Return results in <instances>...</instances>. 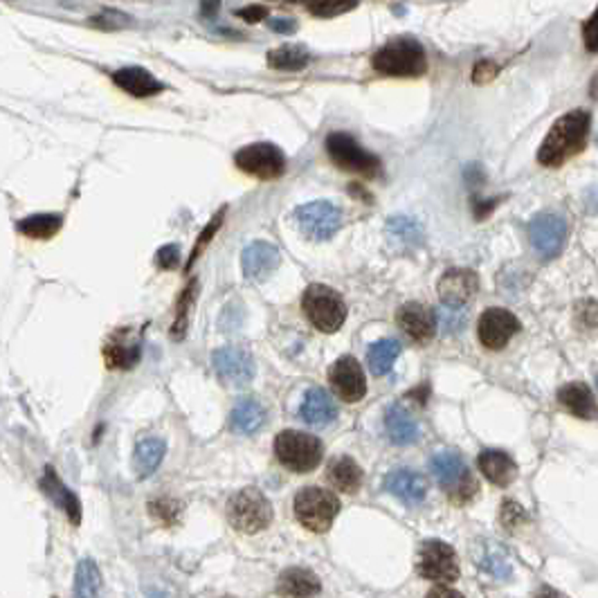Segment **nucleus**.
I'll use <instances>...</instances> for the list:
<instances>
[{
	"instance_id": "f257e3e1",
	"label": "nucleus",
	"mask_w": 598,
	"mask_h": 598,
	"mask_svg": "<svg viewBox=\"0 0 598 598\" xmlns=\"http://www.w3.org/2000/svg\"><path fill=\"white\" fill-rule=\"evenodd\" d=\"M590 124L592 119L587 110H572L556 119L537 151V163L549 169L563 167L569 158L578 155L587 146Z\"/></svg>"
},
{
	"instance_id": "f03ea898",
	"label": "nucleus",
	"mask_w": 598,
	"mask_h": 598,
	"mask_svg": "<svg viewBox=\"0 0 598 598\" xmlns=\"http://www.w3.org/2000/svg\"><path fill=\"white\" fill-rule=\"evenodd\" d=\"M376 72L388 77H421L427 70V57L423 45L412 36H398L371 57Z\"/></svg>"
},
{
	"instance_id": "7ed1b4c3",
	"label": "nucleus",
	"mask_w": 598,
	"mask_h": 598,
	"mask_svg": "<svg viewBox=\"0 0 598 598\" xmlns=\"http://www.w3.org/2000/svg\"><path fill=\"white\" fill-rule=\"evenodd\" d=\"M302 311L306 320L322 333H335L347 320V304L333 288L311 284L302 295Z\"/></svg>"
},
{
	"instance_id": "20e7f679",
	"label": "nucleus",
	"mask_w": 598,
	"mask_h": 598,
	"mask_svg": "<svg viewBox=\"0 0 598 598\" xmlns=\"http://www.w3.org/2000/svg\"><path fill=\"white\" fill-rule=\"evenodd\" d=\"M430 471L448 498L457 504H463L477 493V481L463 457L454 450H444L430 459Z\"/></svg>"
},
{
	"instance_id": "39448f33",
	"label": "nucleus",
	"mask_w": 598,
	"mask_h": 598,
	"mask_svg": "<svg viewBox=\"0 0 598 598\" xmlns=\"http://www.w3.org/2000/svg\"><path fill=\"white\" fill-rule=\"evenodd\" d=\"M275 454L279 463L293 472H311L320 466L324 445L317 436L299 430H284L275 439Z\"/></svg>"
},
{
	"instance_id": "423d86ee",
	"label": "nucleus",
	"mask_w": 598,
	"mask_h": 598,
	"mask_svg": "<svg viewBox=\"0 0 598 598\" xmlns=\"http://www.w3.org/2000/svg\"><path fill=\"white\" fill-rule=\"evenodd\" d=\"M338 495L331 491L308 486L295 495V518L302 527H306L313 533H326L333 527V519L340 513Z\"/></svg>"
},
{
	"instance_id": "0eeeda50",
	"label": "nucleus",
	"mask_w": 598,
	"mask_h": 598,
	"mask_svg": "<svg viewBox=\"0 0 598 598\" xmlns=\"http://www.w3.org/2000/svg\"><path fill=\"white\" fill-rule=\"evenodd\" d=\"M228 519L237 531L259 533L273 522V506L268 498L257 489H243L228 501Z\"/></svg>"
},
{
	"instance_id": "6e6552de",
	"label": "nucleus",
	"mask_w": 598,
	"mask_h": 598,
	"mask_svg": "<svg viewBox=\"0 0 598 598\" xmlns=\"http://www.w3.org/2000/svg\"><path fill=\"white\" fill-rule=\"evenodd\" d=\"M326 154L340 169L356 173V176L374 178L380 173V160L362 149L349 133H331L326 137Z\"/></svg>"
},
{
	"instance_id": "1a4fd4ad",
	"label": "nucleus",
	"mask_w": 598,
	"mask_h": 598,
	"mask_svg": "<svg viewBox=\"0 0 598 598\" xmlns=\"http://www.w3.org/2000/svg\"><path fill=\"white\" fill-rule=\"evenodd\" d=\"M234 163L243 173L259 181H275L286 172V155L270 142H255V145L243 146L234 155Z\"/></svg>"
},
{
	"instance_id": "9d476101",
	"label": "nucleus",
	"mask_w": 598,
	"mask_h": 598,
	"mask_svg": "<svg viewBox=\"0 0 598 598\" xmlns=\"http://www.w3.org/2000/svg\"><path fill=\"white\" fill-rule=\"evenodd\" d=\"M418 574L434 583H454L459 578L457 551L444 540H425L418 549Z\"/></svg>"
},
{
	"instance_id": "9b49d317",
	"label": "nucleus",
	"mask_w": 598,
	"mask_h": 598,
	"mask_svg": "<svg viewBox=\"0 0 598 598\" xmlns=\"http://www.w3.org/2000/svg\"><path fill=\"white\" fill-rule=\"evenodd\" d=\"M299 229L313 241H326L342 225V210L329 201H313L295 210Z\"/></svg>"
},
{
	"instance_id": "f8f14e48",
	"label": "nucleus",
	"mask_w": 598,
	"mask_h": 598,
	"mask_svg": "<svg viewBox=\"0 0 598 598\" xmlns=\"http://www.w3.org/2000/svg\"><path fill=\"white\" fill-rule=\"evenodd\" d=\"M211 365H214L219 378L225 385H232V388H246L255 380L257 374L255 358L241 347L216 349L214 356H211Z\"/></svg>"
},
{
	"instance_id": "ddd939ff",
	"label": "nucleus",
	"mask_w": 598,
	"mask_h": 598,
	"mask_svg": "<svg viewBox=\"0 0 598 598\" xmlns=\"http://www.w3.org/2000/svg\"><path fill=\"white\" fill-rule=\"evenodd\" d=\"M528 238L540 259H556L565 248L567 223L558 214H540L528 223Z\"/></svg>"
},
{
	"instance_id": "4468645a",
	"label": "nucleus",
	"mask_w": 598,
	"mask_h": 598,
	"mask_svg": "<svg viewBox=\"0 0 598 598\" xmlns=\"http://www.w3.org/2000/svg\"><path fill=\"white\" fill-rule=\"evenodd\" d=\"M329 383L333 388L335 397L344 403H358L367 394V378L360 362L353 356H342L335 360L329 369Z\"/></svg>"
},
{
	"instance_id": "2eb2a0df",
	"label": "nucleus",
	"mask_w": 598,
	"mask_h": 598,
	"mask_svg": "<svg viewBox=\"0 0 598 598\" xmlns=\"http://www.w3.org/2000/svg\"><path fill=\"white\" fill-rule=\"evenodd\" d=\"M519 331L518 317L506 308H489L481 313L480 324H477V335L480 342L491 351H501L510 342L515 333Z\"/></svg>"
},
{
	"instance_id": "dca6fc26",
	"label": "nucleus",
	"mask_w": 598,
	"mask_h": 598,
	"mask_svg": "<svg viewBox=\"0 0 598 598\" xmlns=\"http://www.w3.org/2000/svg\"><path fill=\"white\" fill-rule=\"evenodd\" d=\"M397 322L407 338H412L416 344H427L436 335V313L427 308L425 304L407 302L398 308Z\"/></svg>"
},
{
	"instance_id": "f3484780",
	"label": "nucleus",
	"mask_w": 598,
	"mask_h": 598,
	"mask_svg": "<svg viewBox=\"0 0 598 598\" xmlns=\"http://www.w3.org/2000/svg\"><path fill=\"white\" fill-rule=\"evenodd\" d=\"M439 299L444 306L463 308L480 291V277L468 268H450L444 277L439 279Z\"/></svg>"
},
{
	"instance_id": "a211bd4d",
	"label": "nucleus",
	"mask_w": 598,
	"mask_h": 598,
	"mask_svg": "<svg viewBox=\"0 0 598 598\" xmlns=\"http://www.w3.org/2000/svg\"><path fill=\"white\" fill-rule=\"evenodd\" d=\"M140 335L133 329L115 331L108 342L104 344V360L110 369H131L140 360Z\"/></svg>"
},
{
	"instance_id": "6ab92c4d",
	"label": "nucleus",
	"mask_w": 598,
	"mask_h": 598,
	"mask_svg": "<svg viewBox=\"0 0 598 598\" xmlns=\"http://www.w3.org/2000/svg\"><path fill=\"white\" fill-rule=\"evenodd\" d=\"M282 264V255H279L277 246L268 241H255L250 246H246L241 255V266L243 275L250 282H264L268 279L275 270Z\"/></svg>"
},
{
	"instance_id": "aec40b11",
	"label": "nucleus",
	"mask_w": 598,
	"mask_h": 598,
	"mask_svg": "<svg viewBox=\"0 0 598 598\" xmlns=\"http://www.w3.org/2000/svg\"><path fill=\"white\" fill-rule=\"evenodd\" d=\"M385 238L388 246L397 252H412L423 246L425 241V232L423 225L416 219L405 214H397L385 223Z\"/></svg>"
},
{
	"instance_id": "412c9836",
	"label": "nucleus",
	"mask_w": 598,
	"mask_h": 598,
	"mask_svg": "<svg viewBox=\"0 0 598 598\" xmlns=\"http://www.w3.org/2000/svg\"><path fill=\"white\" fill-rule=\"evenodd\" d=\"M385 491L398 498L403 504L418 506L427 495V481L423 475L409 471V468H398L385 477Z\"/></svg>"
},
{
	"instance_id": "4be33fe9",
	"label": "nucleus",
	"mask_w": 598,
	"mask_h": 598,
	"mask_svg": "<svg viewBox=\"0 0 598 598\" xmlns=\"http://www.w3.org/2000/svg\"><path fill=\"white\" fill-rule=\"evenodd\" d=\"M299 416L304 423L313 427H324L329 423L335 421L338 416V407H335L333 398L329 397V392L322 388H311L304 394L302 405H299Z\"/></svg>"
},
{
	"instance_id": "5701e85b",
	"label": "nucleus",
	"mask_w": 598,
	"mask_h": 598,
	"mask_svg": "<svg viewBox=\"0 0 598 598\" xmlns=\"http://www.w3.org/2000/svg\"><path fill=\"white\" fill-rule=\"evenodd\" d=\"M385 430H388L389 441L397 445H412L421 436L418 421L400 403H392L385 412Z\"/></svg>"
},
{
	"instance_id": "b1692460",
	"label": "nucleus",
	"mask_w": 598,
	"mask_h": 598,
	"mask_svg": "<svg viewBox=\"0 0 598 598\" xmlns=\"http://www.w3.org/2000/svg\"><path fill=\"white\" fill-rule=\"evenodd\" d=\"M558 403L576 418H585V421L598 418V403L594 392L585 383H567L565 388H560Z\"/></svg>"
},
{
	"instance_id": "393cba45",
	"label": "nucleus",
	"mask_w": 598,
	"mask_h": 598,
	"mask_svg": "<svg viewBox=\"0 0 598 598\" xmlns=\"http://www.w3.org/2000/svg\"><path fill=\"white\" fill-rule=\"evenodd\" d=\"M113 81L117 89L126 90V93L133 95V98H151V95L163 93V89H164V86L160 84V81L155 79L149 70H145V68H137V66L115 70Z\"/></svg>"
},
{
	"instance_id": "a878e982",
	"label": "nucleus",
	"mask_w": 598,
	"mask_h": 598,
	"mask_svg": "<svg viewBox=\"0 0 598 598\" xmlns=\"http://www.w3.org/2000/svg\"><path fill=\"white\" fill-rule=\"evenodd\" d=\"M320 592L322 585L311 569L291 567L277 581V594L282 598H313Z\"/></svg>"
},
{
	"instance_id": "bb28decb",
	"label": "nucleus",
	"mask_w": 598,
	"mask_h": 598,
	"mask_svg": "<svg viewBox=\"0 0 598 598\" xmlns=\"http://www.w3.org/2000/svg\"><path fill=\"white\" fill-rule=\"evenodd\" d=\"M41 489H43L45 495H48V498L52 500L54 504H57L59 509H61L63 513L68 515L70 524L79 527V522H81V501L75 493H72V491H68L66 486H63V481L59 480L57 472H54L52 468H45V475H43V480H41Z\"/></svg>"
},
{
	"instance_id": "cd10ccee",
	"label": "nucleus",
	"mask_w": 598,
	"mask_h": 598,
	"mask_svg": "<svg viewBox=\"0 0 598 598\" xmlns=\"http://www.w3.org/2000/svg\"><path fill=\"white\" fill-rule=\"evenodd\" d=\"M477 466L484 472L486 480L495 486H509L518 477V466L501 450H484L477 459Z\"/></svg>"
},
{
	"instance_id": "c85d7f7f",
	"label": "nucleus",
	"mask_w": 598,
	"mask_h": 598,
	"mask_svg": "<svg viewBox=\"0 0 598 598\" xmlns=\"http://www.w3.org/2000/svg\"><path fill=\"white\" fill-rule=\"evenodd\" d=\"M331 484L340 491V493H358L362 486V468L353 462L351 457H335L333 462L329 463V472H326Z\"/></svg>"
},
{
	"instance_id": "c756f323",
	"label": "nucleus",
	"mask_w": 598,
	"mask_h": 598,
	"mask_svg": "<svg viewBox=\"0 0 598 598\" xmlns=\"http://www.w3.org/2000/svg\"><path fill=\"white\" fill-rule=\"evenodd\" d=\"M164 453H167V444L163 439L151 436V439L140 441L135 445V453H133V471H135V475L140 480L154 475L160 463H163Z\"/></svg>"
},
{
	"instance_id": "7c9ffc66",
	"label": "nucleus",
	"mask_w": 598,
	"mask_h": 598,
	"mask_svg": "<svg viewBox=\"0 0 598 598\" xmlns=\"http://www.w3.org/2000/svg\"><path fill=\"white\" fill-rule=\"evenodd\" d=\"M229 421H232L234 430L241 434H255L266 423V409L257 398L246 397L234 405Z\"/></svg>"
},
{
	"instance_id": "2f4dec72",
	"label": "nucleus",
	"mask_w": 598,
	"mask_h": 598,
	"mask_svg": "<svg viewBox=\"0 0 598 598\" xmlns=\"http://www.w3.org/2000/svg\"><path fill=\"white\" fill-rule=\"evenodd\" d=\"M400 351H403V347H400L398 340L394 338H385V340H378L376 344H371L369 351H367V362H369V369L374 376H385L392 371L394 362L398 360Z\"/></svg>"
},
{
	"instance_id": "473e14b6",
	"label": "nucleus",
	"mask_w": 598,
	"mask_h": 598,
	"mask_svg": "<svg viewBox=\"0 0 598 598\" xmlns=\"http://www.w3.org/2000/svg\"><path fill=\"white\" fill-rule=\"evenodd\" d=\"M61 214H32L27 219L18 220L16 229L30 238H50L61 229Z\"/></svg>"
},
{
	"instance_id": "72a5a7b5",
	"label": "nucleus",
	"mask_w": 598,
	"mask_h": 598,
	"mask_svg": "<svg viewBox=\"0 0 598 598\" xmlns=\"http://www.w3.org/2000/svg\"><path fill=\"white\" fill-rule=\"evenodd\" d=\"M101 574L93 558H84L77 565L75 598H99Z\"/></svg>"
},
{
	"instance_id": "f704fd0d",
	"label": "nucleus",
	"mask_w": 598,
	"mask_h": 598,
	"mask_svg": "<svg viewBox=\"0 0 598 598\" xmlns=\"http://www.w3.org/2000/svg\"><path fill=\"white\" fill-rule=\"evenodd\" d=\"M311 61V54L302 45H282L268 54V66L275 70H302Z\"/></svg>"
},
{
	"instance_id": "c9c22d12",
	"label": "nucleus",
	"mask_w": 598,
	"mask_h": 598,
	"mask_svg": "<svg viewBox=\"0 0 598 598\" xmlns=\"http://www.w3.org/2000/svg\"><path fill=\"white\" fill-rule=\"evenodd\" d=\"M477 565H480L484 572H489L491 576L500 578V581H504V578L510 576L509 558H506L504 551L498 549L493 542H489V545L481 547V556L477 558Z\"/></svg>"
},
{
	"instance_id": "e433bc0d",
	"label": "nucleus",
	"mask_w": 598,
	"mask_h": 598,
	"mask_svg": "<svg viewBox=\"0 0 598 598\" xmlns=\"http://www.w3.org/2000/svg\"><path fill=\"white\" fill-rule=\"evenodd\" d=\"M196 295H199V282H192L190 286L185 288V293H182L181 299H178L176 322H173V329H172V335H173V338L181 340L182 335H185V331H187V322H190L192 304H194Z\"/></svg>"
},
{
	"instance_id": "4c0bfd02",
	"label": "nucleus",
	"mask_w": 598,
	"mask_h": 598,
	"mask_svg": "<svg viewBox=\"0 0 598 598\" xmlns=\"http://www.w3.org/2000/svg\"><path fill=\"white\" fill-rule=\"evenodd\" d=\"M468 320V313L463 308H454V306H441L436 311V322H439L441 331L444 333H459L463 329Z\"/></svg>"
},
{
	"instance_id": "58836bf2",
	"label": "nucleus",
	"mask_w": 598,
	"mask_h": 598,
	"mask_svg": "<svg viewBox=\"0 0 598 598\" xmlns=\"http://www.w3.org/2000/svg\"><path fill=\"white\" fill-rule=\"evenodd\" d=\"M500 519H501V524H504V528H509V531H515V528L522 527V524L527 522L528 518H527V513H524V509L518 504V501L506 500L504 504H501Z\"/></svg>"
},
{
	"instance_id": "ea45409f",
	"label": "nucleus",
	"mask_w": 598,
	"mask_h": 598,
	"mask_svg": "<svg viewBox=\"0 0 598 598\" xmlns=\"http://www.w3.org/2000/svg\"><path fill=\"white\" fill-rule=\"evenodd\" d=\"M151 515L163 524H173L181 515V504L173 500H155L149 504Z\"/></svg>"
},
{
	"instance_id": "a19ab883",
	"label": "nucleus",
	"mask_w": 598,
	"mask_h": 598,
	"mask_svg": "<svg viewBox=\"0 0 598 598\" xmlns=\"http://www.w3.org/2000/svg\"><path fill=\"white\" fill-rule=\"evenodd\" d=\"M306 9L320 18H331V16H340V14L356 9V3H311V5H306Z\"/></svg>"
},
{
	"instance_id": "79ce46f5",
	"label": "nucleus",
	"mask_w": 598,
	"mask_h": 598,
	"mask_svg": "<svg viewBox=\"0 0 598 598\" xmlns=\"http://www.w3.org/2000/svg\"><path fill=\"white\" fill-rule=\"evenodd\" d=\"M223 214H225V207L219 211V214H216V219H211L210 223H207V228L202 229L199 243H196V246H194V252H192V257H190V264H187V268H190V266L194 264V259L201 255V250L207 246V241H210V238L216 234V229L220 228V223H223Z\"/></svg>"
},
{
	"instance_id": "37998d69",
	"label": "nucleus",
	"mask_w": 598,
	"mask_h": 598,
	"mask_svg": "<svg viewBox=\"0 0 598 598\" xmlns=\"http://www.w3.org/2000/svg\"><path fill=\"white\" fill-rule=\"evenodd\" d=\"M583 41H585L587 52H598V7L594 9V14L583 23Z\"/></svg>"
},
{
	"instance_id": "c03bdc74",
	"label": "nucleus",
	"mask_w": 598,
	"mask_h": 598,
	"mask_svg": "<svg viewBox=\"0 0 598 598\" xmlns=\"http://www.w3.org/2000/svg\"><path fill=\"white\" fill-rule=\"evenodd\" d=\"M576 320H578V324L590 326V329L598 326V302H592V299H587V302L578 304Z\"/></svg>"
},
{
	"instance_id": "a18cd8bd",
	"label": "nucleus",
	"mask_w": 598,
	"mask_h": 598,
	"mask_svg": "<svg viewBox=\"0 0 598 598\" xmlns=\"http://www.w3.org/2000/svg\"><path fill=\"white\" fill-rule=\"evenodd\" d=\"M178 252H181V248L173 246V243L160 248L158 255H155V264H158L163 270L176 268V266H178Z\"/></svg>"
},
{
	"instance_id": "49530a36",
	"label": "nucleus",
	"mask_w": 598,
	"mask_h": 598,
	"mask_svg": "<svg viewBox=\"0 0 598 598\" xmlns=\"http://www.w3.org/2000/svg\"><path fill=\"white\" fill-rule=\"evenodd\" d=\"M495 75H498V66H495L493 61H481L475 66V75H472V79H475V84H486V81L493 79Z\"/></svg>"
},
{
	"instance_id": "de8ad7c7",
	"label": "nucleus",
	"mask_w": 598,
	"mask_h": 598,
	"mask_svg": "<svg viewBox=\"0 0 598 598\" xmlns=\"http://www.w3.org/2000/svg\"><path fill=\"white\" fill-rule=\"evenodd\" d=\"M237 16L246 18L248 23H257L261 21V18H268V7H264V5H250V7L237 9Z\"/></svg>"
},
{
	"instance_id": "09e8293b",
	"label": "nucleus",
	"mask_w": 598,
	"mask_h": 598,
	"mask_svg": "<svg viewBox=\"0 0 598 598\" xmlns=\"http://www.w3.org/2000/svg\"><path fill=\"white\" fill-rule=\"evenodd\" d=\"M268 25L273 27L275 32H282V34H291V32L297 30L295 18H291V16H286V18H270Z\"/></svg>"
},
{
	"instance_id": "8fccbe9b",
	"label": "nucleus",
	"mask_w": 598,
	"mask_h": 598,
	"mask_svg": "<svg viewBox=\"0 0 598 598\" xmlns=\"http://www.w3.org/2000/svg\"><path fill=\"white\" fill-rule=\"evenodd\" d=\"M425 598H463V594H459V592L450 590V587L439 585V587H434V590L427 592Z\"/></svg>"
},
{
	"instance_id": "3c124183",
	"label": "nucleus",
	"mask_w": 598,
	"mask_h": 598,
	"mask_svg": "<svg viewBox=\"0 0 598 598\" xmlns=\"http://www.w3.org/2000/svg\"><path fill=\"white\" fill-rule=\"evenodd\" d=\"M536 598H567V596H563V594H560V592L551 590V587H545V590L537 592Z\"/></svg>"
},
{
	"instance_id": "603ef678",
	"label": "nucleus",
	"mask_w": 598,
	"mask_h": 598,
	"mask_svg": "<svg viewBox=\"0 0 598 598\" xmlns=\"http://www.w3.org/2000/svg\"><path fill=\"white\" fill-rule=\"evenodd\" d=\"M596 383H598V376H596Z\"/></svg>"
}]
</instances>
